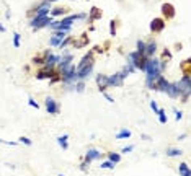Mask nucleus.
I'll use <instances>...</instances> for the list:
<instances>
[{"label":"nucleus","mask_w":191,"mask_h":176,"mask_svg":"<svg viewBox=\"0 0 191 176\" xmlns=\"http://www.w3.org/2000/svg\"><path fill=\"white\" fill-rule=\"evenodd\" d=\"M144 72H146V85L149 88L150 83H152L159 75H162V72H163V69H162V62L159 59L149 57L146 60V70H144Z\"/></svg>","instance_id":"f257e3e1"},{"label":"nucleus","mask_w":191,"mask_h":176,"mask_svg":"<svg viewBox=\"0 0 191 176\" xmlns=\"http://www.w3.org/2000/svg\"><path fill=\"white\" fill-rule=\"evenodd\" d=\"M146 60L147 57L144 54H139L137 51H134V52H129L127 54V62L134 67V69H139V70H146Z\"/></svg>","instance_id":"f03ea898"},{"label":"nucleus","mask_w":191,"mask_h":176,"mask_svg":"<svg viewBox=\"0 0 191 176\" xmlns=\"http://www.w3.org/2000/svg\"><path fill=\"white\" fill-rule=\"evenodd\" d=\"M75 67L70 64L69 67H66V69H62V82L64 83H74V82H77V75H75Z\"/></svg>","instance_id":"7ed1b4c3"},{"label":"nucleus","mask_w":191,"mask_h":176,"mask_svg":"<svg viewBox=\"0 0 191 176\" xmlns=\"http://www.w3.org/2000/svg\"><path fill=\"white\" fill-rule=\"evenodd\" d=\"M49 23H53V18H51V16H44V18H38V16H34V18L30 21V26L33 28V30H39V28L49 26Z\"/></svg>","instance_id":"20e7f679"},{"label":"nucleus","mask_w":191,"mask_h":176,"mask_svg":"<svg viewBox=\"0 0 191 176\" xmlns=\"http://www.w3.org/2000/svg\"><path fill=\"white\" fill-rule=\"evenodd\" d=\"M98 158H101V152L98 149H88V152L85 155V163L82 165V170H85L87 165H90L93 160H98Z\"/></svg>","instance_id":"39448f33"},{"label":"nucleus","mask_w":191,"mask_h":176,"mask_svg":"<svg viewBox=\"0 0 191 176\" xmlns=\"http://www.w3.org/2000/svg\"><path fill=\"white\" fill-rule=\"evenodd\" d=\"M91 72H93V64H88L82 67V69H77L75 70V75H77V82L79 80H85V78H88L91 75Z\"/></svg>","instance_id":"423d86ee"},{"label":"nucleus","mask_w":191,"mask_h":176,"mask_svg":"<svg viewBox=\"0 0 191 176\" xmlns=\"http://www.w3.org/2000/svg\"><path fill=\"white\" fill-rule=\"evenodd\" d=\"M44 104H46V111H48L49 114H57V113H59V104H57V101L54 98H51V96L46 98Z\"/></svg>","instance_id":"0eeeda50"},{"label":"nucleus","mask_w":191,"mask_h":176,"mask_svg":"<svg viewBox=\"0 0 191 176\" xmlns=\"http://www.w3.org/2000/svg\"><path fill=\"white\" fill-rule=\"evenodd\" d=\"M49 12H51V3L49 2H43L36 8V15H34V16H38V18H44V16H49Z\"/></svg>","instance_id":"6e6552de"},{"label":"nucleus","mask_w":191,"mask_h":176,"mask_svg":"<svg viewBox=\"0 0 191 176\" xmlns=\"http://www.w3.org/2000/svg\"><path fill=\"white\" fill-rule=\"evenodd\" d=\"M67 38V33L64 31H54V36L49 39V46H59V44Z\"/></svg>","instance_id":"1a4fd4ad"},{"label":"nucleus","mask_w":191,"mask_h":176,"mask_svg":"<svg viewBox=\"0 0 191 176\" xmlns=\"http://www.w3.org/2000/svg\"><path fill=\"white\" fill-rule=\"evenodd\" d=\"M72 54H69V52H64L62 54V57L59 59V62H57V65H59V69L62 70V69H66V67H69L72 64Z\"/></svg>","instance_id":"9d476101"},{"label":"nucleus","mask_w":191,"mask_h":176,"mask_svg":"<svg viewBox=\"0 0 191 176\" xmlns=\"http://www.w3.org/2000/svg\"><path fill=\"white\" fill-rule=\"evenodd\" d=\"M163 28H165V20L163 18H155V20H152V23H150V30L154 33L163 31Z\"/></svg>","instance_id":"9b49d317"},{"label":"nucleus","mask_w":191,"mask_h":176,"mask_svg":"<svg viewBox=\"0 0 191 176\" xmlns=\"http://www.w3.org/2000/svg\"><path fill=\"white\" fill-rule=\"evenodd\" d=\"M96 85L98 88H100V92H106L108 88V75H103V73H100V75H96Z\"/></svg>","instance_id":"f8f14e48"},{"label":"nucleus","mask_w":191,"mask_h":176,"mask_svg":"<svg viewBox=\"0 0 191 176\" xmlns=\"http://www.w3.org/2000/svg\"><path fill=\"white\" fill-rule=\"evenodd\" d=\"M167 95L170 96V98H178L180 96V90H178V85L176 83H168V88H167Z\"/></svg>","instance_id":"ddd939ff"},{"label":"nucleus","mask_w":191,"mask_h":176,"mask_svg":"<svg viewBox=\"0 0 191 176\" xmlns=\"http://www.w3.org/2000/svg\"><path fill=\"white\" fill-rule=\"evenodd\" d=\"M157 52V44H155L154 41L152 43H149L146 44V51H144V55L149 59V57H154V54Z\"/></svg>","instance_id":"4468645a"},{"label":"nucleus","mask_w":191,"mask_h":176,"mask_svg":"<svg viewBox=\"0 0 191 176\" xmlns=\"http://www.w3.org/2000/svg\"><path fill=\"white\" fill-rule=\"evenodd\" d=\"M59 55H54V54H49L48 55V59L44 60V64H46V69H53V67L57 64V62H59Z\"/></svg>","instance_id":"2eb2a0df"},{"label":"nucleus","mask_w":191,"mask_h":176,"mask_svg":"<svg viewBox=\"0 0 191 176\" xmlns=\"http://www.w3.org/2000/svg\"><path fill=\"white\" fill-rule=\"evenodd\" d=\"M88 64H93V54H91V52H88L87 55H83L82 60H80V64H79L77 67H75V69H82V67L88 65Z\"/></svg>","instance_id":"dca6fc26"},{"label":"nucleus","mask_w":191,"mask_h":176,"mask_svg":"<svg viewBox=\"0 0 191 176\" xmlns=\"http://www.w3.org/2000/svg\"><path fill=\"white\" fill-rule=\"evenodd\" d=\"M178 173H180V176H191L188 163H180V166H178Z\"/></svg>","instance_id":"f3484780"},{"label":"nucleus","mask_w":191,"mask_h":176,"mask_svg":"<svg viewBox=\"0 0 191 176\" xmlns=\"http://www.w3.org/2000/svg\"><path fill=\"white\" fill-rule=\"evenodd\" d=\"M67 140H69V135L67 134H64V135H61V137H57V144H59L64 150L66 149H69V144H67Z\"/></svg>","instance_id":"a211bd4d"},{"label":"nucleus","mask_w":191,"mask_h":176,"mask_svg":"<svg viewBox=\"0 0 191 176\" xmlns=\"http://www.w3.org/2000/svg\"><path fill=\"white\" fill-rule=\"evenodd\" d=\"M162 10H163V15L168 16V18H173V16H175V12H173V7H172V5H163V7H162Z\"/></svg>","instance_id":"6ab92c4d"},{"label":"nucleus","mask_w":191,"mask_h":176,"mask_svg":"<svg viewBox=\"0 0 191 176\" xmlns=\"http://www.w3.org/2000/svg\"><path fill=\"white\" fill-rule=\"evenodd\" d=\"M51 18H56V16H61L66 13V8H61V7H57V8H51Z\"/></svg>","instance_id":"aec40b11"},{"label":"nucleus","mask_w":191,"mask_h":176,"mask_svg":"<svg viewBox=\"0 0 191 176\" xmlns=\"http://www.w3.org/2000/svg\"><path fill=\"white\" fill-rule=\"evenodd\" d=\"M98 18H101V12H100V8L93 7L90 10V20H98Z\"/></svg>","instance_id":"412c9836"},{"label":"nucleus","mask_w":191,"mask_h":176,"mask_svg":"<svg viewBox=\"0 0 191 176\" xmlns=\"http://www.w3.org/2000/svg\"><path fill=\"white\" fill-rule=\"evenodd\" d=\"M108 160H109V162H113L114 165H116V163H119V162H121V155H119V153H114V152H111V153H108Z\"/></svg>","instance_id":"4be33fe9"},{"label":"nucleus","mask_w":191,"mask_h":176,"mask_svg":"<svg viewBox=\"0 0 191 176\" xmlns=\"http://www.w3.org/2000/svg\"><path fill=\"white\" fill-rule=\"evenodd\" d=\"M131 137V130H127V129H123V130H119V132L116 134V139H129Z\"/></svg>","instance_id":"5701e85b"},{"label":"nucleus","mask_w":191,"mask_h":176,"mask_svg":"<svg viewBox=\"0 0 191 176\" xmlns=\"http://www.w3.org/2000/svg\"><path fill=\"white\" fill-rule=\"evenodd\" d=\"M181 153H183V152H181L180 149H168V150H167V157H172V158H173V157H180Z\"/></svg>","instance_id":"b1692460"},{"label":"nucleus","mask_w":191,"mask_h":176,"mask_svg":"<svg viewBox=\"0 0 191 176\" xmlns=\"http://www.w3.org/2000/svg\"><path fill=\"white\" fill-rule=\"evenodd\" d=\"M157 114H159V121H160V124H167V114H165V109H160V108H159Z\"/></svg>","instance_id":"393cba45"},{"label":"nucleus","mask_w":191,"mask_h":176,"mask_svg":"<svg viewBox=\"0 0 191 176\" xmlns=\"http://www.w3.org/2000/svg\"><path fill=\"white\" fill-rule=\"evenodd\" d=\"M51 75H53V72H46V70H43V72H39L38 75H36V78L38 80H44V78H51Z\"/></svg>","instance_id":"a878e982"},{"label":"nucleus","mask_w":191,"mask_h":176,"mask_svg":"<svg viewBox=\"0 0 191 176\" xmlns=\"http://www.w3.org/2000/svg\"><path fill=\"white\" fill-rule=\"evenodd\" d=\"M136 47H137V52H139V54H144V51H146V43L141 41V39H137Z\"/></svg>","instance_id":"bb28decb"},{"label":"nucleus","mask_w":191,"mask_h":176,"mask_svg":"<svg viewBox=\"0 0 191 176\" xmlns=\"http://www.w3.org/2000/svg\"><path fill=\"white\" fill-rule=\"evenodd\" d=\"M100 168H103V170H113L114 168V163L113 162H101V165H100Z\"/></svg>","instance_id":"cd10ccee"},{"label":"nucleus","mask_w":191,"mask_h":176,"mask_svg":"<svg viewBox=\"0 0 191 176\" xmlns=\"http://www.w3.org/2000/svg\"><path fill=\"white\" fill-rule=\"evenodd\" d=\"M20 39H21L20 33H13V46L15 47H20Z\"/></svg>","instance_id":"c85d7f7f"},{"label":"nucleus","mask_w":191,"mask_h":176,"mask_svg":"<svg viewBox=\"0 0 191 176\" xmlns=\"http://www.w3.org/2000/svg\"><path fill=\"white\" fill-rule=\"evenodd\" d=\"M75 90H77L79 93L83 92V90H85V83H83V80H79V83H75Z\"/></svg>","instance_id":"c756f323"},{"label":"nucleus","mask_w":191,"mask_h":176,"mask_svg":"<svg viewBox=\"0 0 191 176\" xmlns=\"http://www.w3.org/2000/svg\"><path fill=\"white\" fill-rule=\"evenodd\" d=\"M18 142H20V144H25V145H28V147H31V145H33L31 139H28V137H20V139H18Z\"/></svg>","instance_id":"7c9ffc66"},{"label":"nucleus","mask_w":191,"mask_h":176,"mask_svg":"<svg viewBox=\"0 0 191 176\" xmlns=\"http://www.w3.org/2000/svg\"><path fill=\"white\" fill-rule=\"evenodd\" d=\"M109 33H111V36L116 35V26H114V20L109 21Z\"/></svg>","instance_id":"2f4dec72"},{"label":"nucleus","mask_w":191,"mask_h":176,"mask_svg":"<svg viewBox=\"0 0 191 176\" xmlns=\"http://www.w3.org/2000/svg\"><path fill=\"white\" fill-rule=\"evenodd\" d=\"M69 43H70V38L67 36V38L64 39V41H62V43H61V44H59V46H57V47H59V49H64V47H66V46H67Z\"/></svg>","instance_id":"473e14b6"},{"label":"nucleus","mask_w":191,"mask_h":176,"mask_svg":"<svg viewBox=\"0 0 191 176\" xmlns=\"http://www.w3.org/2000/svg\"><path fill=\"white\" fill-rule=\"evenodd\" d=\"M173 113H175V119H176V121H180V119L183 117V113H181V111H178L176 108H173Z\"/></svg>","instance_id":"72a5a7b5"},{"label":"nucleus","mask_w":191,"mask_h":176,"mask_svg":"<svg viewBox=\"0 0 191 176\" xmlns=\"http://www.w3.org/2000/svg\"><path fill=\"white\" fill-rule=\"evenodd\" d=\"M28 104H30L31 108H36V109L39 108V104H38V103H36V101H34L33 98H28Z\"/></svg>","instance_id":"f704fd0d"},{"label":"nucleus","mask_w":191,"mask_h":176,"mask_svg":"<svg viewBox=\"0 0 191 176\" xmlns=\"http://www.w3.org/2000/svg\"><path fill=\"white\" fill-rule=\"evenodd\" d=\"M132 150H134V145H127V147H124L121 152H123V153H129V152H132Z\"/></svg>","instance_id":"c9c22d12"},{"label":"nucleus","mask_w":191,"mask_h":176,"mask_svg":"<svg viewBox=\"0 0 191 176\" xmlns=\"http://www.w3.org/2000/svg\"><path fill=\"white\" fill-rule=\"evenodd\" d=\"M150 108H152V109H154V113H157V111H159V106H157V103H155L154 100L150 101Z\"/></svg>","instance_id":"e433bc0d"},{"label":"nucleus","mask_w":191,"mask_h":176,"mask_svg":"<svg viewBox=\"0 0 191 176\" xmlns=\"http://www.w3.org/2000/svg\"><path fill=\"white\" fill-rule=\"evenodd\" d=\"M103 96H105V98L108 100V103H114V98H111V96H109L106 92H103Z\"/></svg>","instance_id":"4c0bfd02"},{"label":"nucleus","mask_w":191,"mask_h":176,"mask_svg":"<svg viewBox=\"0 0 191 176\" xmlns=\"http://www.w3.org/2000/svg\"><path fill=\"white\" fill-rule=\"evenodd\" d=\"M0 144H5V145H16V142H8V140H2V139H0Z\"/></svg>","instance_id":"58836bf2"},{"label":"nucleus","mask_w":191,"mask_h":176,"mask_svg":"<svg viewBox=\"0 0 191 176\" xmlns=\"http://www.w3.org/2000/svg\"><path fill=\"white\" fill-rule=\"evenodd\" d=\"M188 137V134H181L180 137H178V140H183V139H186Z\"/></svg>","instance_id":"ea45409f"},{"label":"nucleus","mask_w":191,"mask_h":176,"mask_svg":"<svg viewBox=\"0 0 191 176\" xmlns=\"http://www.w3.org/2000/svg\"><path fill=\"white\" fill-rule=\"evenodd\" d=\"M5 16H7V18H10V16H11V12H10V10H7V12H5Z\"/></svg>","instance_id":"a19ab883"},{"label":"nucleus","mask_w":191,"mask_h":176,"mask_svg":"<svg viewBox=\"0 0 191 176\" xmlns=\"http://www.w3.org/2000/svg\"><path fill=\"white\" fill-rule=\"evenodd\" d=\"M0 33H5V26L2 23H0Z\"/></svg>","instance_id":"79ce46f5"},{"label":"nucleus","mask_w":191,"mask_h":176,"mask_svg":"<svg viewBox=\"0 0 191 176\" xmlns=\"http://www.w3.org/2000/svg\"><path fill=\"white\" fill-rule=\"evenodd\" d=\"M44 2H49V3H53V2H56V0H44Z\"/></svg>","instance_id":"37998d69"},{"label":"nucleus","mask_w":191,"mask_h":176,"mask_svg":"<svg viewBox=\"0 0 191 176\" xmlns=\"http://www.w3.org/2000/svg\"><path fill=\"white\" fill-rule=\"evenodd\" d=\"M59 176H64V174H59Z\"/></svg>","instance_id":"c03bdc74"}]
</instances>
